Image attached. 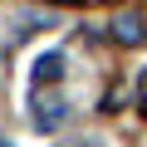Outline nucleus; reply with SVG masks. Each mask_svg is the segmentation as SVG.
Segmentation results:
<instances>
[{
    "instance_id": "nucleus-2",
    "label": "nucleus",
    "mask_w": 147,
    "mask_h": 147,
    "mask_svg": "<svg viewBox=\"0 0 147 147\" xmlns=\"http://www.w3.org/2000/svg\"><path fill=\"white\" fill-rule=\"evenodd\" d=\"M113 30H118V39H123V44H137V39H142V30H137V20H118Z\"/></svg>"
},
{
    "instance_id": "nucleus-3",
    "label": "nucleus",
    "mask_w": 147,
    "mask_h": 147,
    "mask_svg": "<svg viewBox=\"0 0 147 147\" xmlns=\"http://www.w3.org/2000/svg\"><path fill=\"white\" fill-rule=\"evenodd\" d=\"M0 147H5V142H0Z\"/></svg>"
},
{
    "instance_id": "nucleus-1",
    "label": "nucleus",
    "mask_w": 147,
    "mask_h": 147,
    "mask_svg": "<svg viewBox=\"0 0 147 147\" xmlns=\"http://www.w3.org/2000/svg\"><path fill=\"white\" fill-rule=\"evenodd\" d=\"M59 64H64L59 54H44V59L34 64V88H44V84H54V79H59V74H64Z\"/></svg>"
}]
</instances>
